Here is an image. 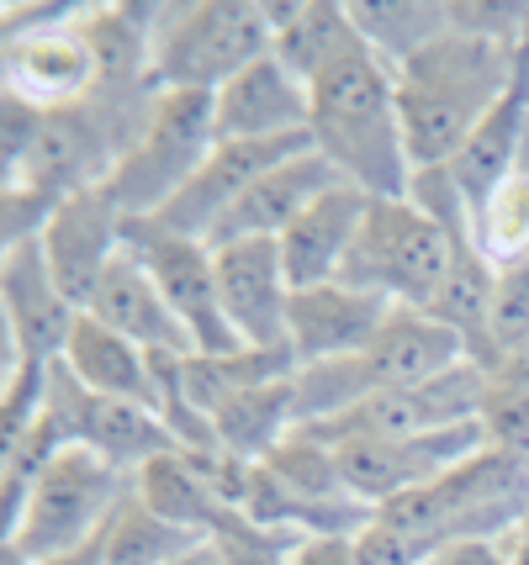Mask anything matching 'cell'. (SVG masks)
<instances>
[{"mask_svg": "<svg viewBox=\"0 0 529 565\" xmlns=\"http://www.w3.org/2000/svg\"><path fill=\"white\" fill-rule=\"evenodd\" d=\"M514 70H519V43L466 32V26L440 32L434 43L408 53L403 64H392L413 170L451 164L466 138L487 122V111L504 100Z\"/></svg>", "mask_w": 529, "mask_h": 565, "instance_id": "6da1fadb", "label": "cell"}, {"mask_svg": "<svg viewBox=\"0 0 529 565\" xmlns=\"http://www.w3.org/2000/svg\"><path fill=\"white\" fill-rule=\"evenodd\" d=\"M307 138L366 196H408L413 159L398 117V79L366 38L307 79Z\"/></svg>", "mask_w": 529, "mask_h": 565, "instance_id": "7a4b0ae2", "label": "cell"}, {"mask_svg": "<svg viewBox=\"0 0 529 565\" xmlns=\"http://www.w3.org/2000/svg\"><path fill=\"white\" fill-rule=\"evenodd\" d=\"M455 365H466V344L445 322H434L429 312H413V307H392L387 328L360 354L334 360V365H307L292 375L297 428L339 418V413H350L355 402H371L381 392L424 386V381H434V375H445Z\"/></svg>", "mask_w": 529, "mask_h": 565, "instance_id": "3957f363", "label": "cell"}, {"mask_svg": "<svg viewBox=\"0 0 529 565\" xmlns=\"http://www.w3.org/2000/svg\"><path fill=\"white\" fill-rule=\"evenodd\" d=\"M276 49L271 6L260 0H191L149 6V79L159 90L218 96L233 74Z\"/></svg>", "mask_w": 529, "mask_h": 565, "instance_id": "277c9868", "label": "cell"}, {"mask_svg": "<svg viewBox=\"0 0 529 565\" xmlns=\"http://www.w3.org/2000/svg\"><path fill=\"white\" fill-rule=\"evenodd\" d=\"M451 254L455 238L408 196H371L339 280L355 291L387 296L392 307L429 312V301L445 286Z\"/></svg>", "mask_w": 529, "mask_h": 565, "instance_id": "5b68a950", "label": "cell"}, {"mask_svg": "<svg viewBox=\"0 0 529 565\" xmlns=\"http://www.w3.org/2000/svg\"><path fill=\"white\" fill-rule=\"evenodd\" d=\"M133 497V476L117 466H106L102 455L64 444L53 455V466L43 470V481L27 497L22 529H17V550L32 565L64 561L85 544H96L112 529V518L123 513V502Z\"/></svg>", "mask_w": 529, "mask_h": 565, "instance_id": "8992f818", "label": "cell"}, {"mask_svg": "<svg viewBox=\"0 0 529 565\" xmlns=\"http://www.w3.org/2000/svg\"><path fill=\"white\" fill-rule=\"evenodd\" d=\"M212 148H218L212 96H202V90H159L138 143L117 159L106 191L127 217H159L191 185V174L207 164Z\"/></svg>", "mask_w": 529, "mask_h": 565, "instance_id": "52a82bcc", "label": "cell"}, {"mask_svg": "<svg viewBox=\"0 0 529 565\" xmlns=\"http://www.w3.org/2000/svg\"><path fill=\"white\" fill-rule=\"evenodd\" d=\"M43 413L64 434V444H80V449L102 455L106 466L127 470V476L154 466L159 455H180V439L165 428L159 413L138 407V402L85 392L64 365L43 370Z\"/></svg>", "mask_w": 529, "mask_h": 565, "instance_id": "ba28073f", "label": "cell"}, {"mask_svg": "<svg viewBox=\"0 0 529 565\" xmlns=\"http://www.w3.org/2000/svg\"><path fill=\"white\" fill-rule=\"evenodd\" d=\"M127 248L149 265L154 286L165 291L170 312L180 318L197 354H239V339H233L223 312V291H218L212 248L197 244V238H176V233H165L144 217H127Z\"/></svg>", "mask_w": 529, "mask_h": 565, "instance_id": "9c48e42d", "label": "cell"}, {"mask_svg": "<svg viewBox=\"0 0 529 565\" xmlns=\"http://www.w3.org/2000/svg\"><path fill=\"white\" fill-rule=\"evenodd\" d=\"M313 138H218V148L207 153V164L191 174V185L180 191L159 217H144L176 238H197L207 244L212 227L228 217V206L250 191L260 174H271L281 159H292L297 148H307Z\"/></svg>", "mask_w": 529, "mask_h": 565, "instance_id": "30bf717a", "label": "cell"}, {"mask_svg": "<svg viewBox=\"0 0 529 565\" xmlns=\"http://www.w3.org/2000/svg\"><path fill=\"white\" fill-rule=\"evenodd\" d=\"M38 244L49 254V270L59 275V286L85 312V301L96 291V280L106 275V265L127 248V212L112 201L106 185L59 196L49 222H43V233H38Z\"/></svg>", "mask_w": 529, "mask_h": 565, "instance_id": "8fae6325", "label": "cell"}, {"mask_svg": "<svg viewBox=\"0 0 529 565\" xmlns=\"http://www.w3.org/2000/svg\"><path fill=\"white\" fill-rule=\"evenodd\" d=\"M212 265H218V291H223V312L239 349H286L292 280H286L276 238H244V244L212 248Z\"/></svg>", "mask_w": 529, "mask_h": 565, "instance_id": "7c38bea8", "label": "cell"}, {"mask_svg": "<svg viewBox=\"0 0 529 565\" xmlns=\"http://www.w3.org/2000/svg\"><path fill=\"white\" fill-rule=\"evenodd\" d=\"M392 318V301L371 291H355L345 280H324V286H303L292 291V312H286V349L297 370L307 365H334L350 360L377 339Z\"/></svg>", "mask_w": 529, "mask_h": 565, "instance_id": "4fadbf2b", "label": "cell"}, {"mask_svg": "<svg viewBox=\"0 0 529 565\" xmlns=\"http://www.w3.org/2000/svg\"><path fill=\"white\" fill-rule=\"evenodd\" d=\"M0 312L17 328V344H22L27 365H38V370L64 360L70 333L85 318L75 301H70V291L59 286V275L49 270V254H43L38 238H27L6 259V270H0Z\"/></svg>", "mask_w": 529, "mask_h": 565, "instance_id": "5bb4252c", "label": "cell"}, {"mask_svg": "<svg viewBox=\"0 0 529 565\" xmlns=\"http://www.w3.org/2000/svg\"><path fill=\"white\" fill-rule=\"evenodd\" d=\"M334 185H350V180L334 170L313 143L297 148L292 159H281L271 174H260L250 191L228 206V217L212 227L207 248L244 244V238H281V233L303 217L313 201H324Z\"/></svg>", "mask_w": 529, "mask_h": 565, "instance_id": "9a60e30c", "label": "cell"}, {"mask_svg": "<svg viewBox=\"0 0 529 565\" xmlns=\"http://www.w3.org/2000/svg\"><path fill=\"white\" fill-rule=\"evenodd\" d=\"M85 318H96L102 328L123 333L127 344L149 349V354H176V360L197 354L191 339H186V328H180V318L170 312L165 291L154 286L149 265H144L133 248H123V254L106 265V275L96 280V291L85 301Z\"/></svg>", "mask_w": 529, "mask_h": 565, "instance_id": "2e32d148", "label": "cell"}, {"mask_svg": "<svg viewBox=\"0 0 529 565\" xmlns=\"http://www.w3.org/2000/svg\"><path fill=\"white\" fill-rule=\"evenodd\" d=\"M212 111H218V138H303L307 85L276 53H265L212 96Z\"/></svg>", "mask_w": 529, "mask_h": 565, "instance_id": "e0dca14e", "label": "cell"}, {"mask_svg": "<svg viewBox=\"0 0 529 565\" xmlns=\"http://www.w3.org/2000/svg\"><path fill=\"white\" fill-rule=\"evenodd\" d=\"M366 206H371V196H366L360 185H334L324 201H313L303 217L281 233L276 244H281V265H286L292 291L339 280L345 254H350L355 233H360V222H366Z\"/></svg>", "mask_w": 529, "mask_h": 565, "instance_id": "ac0fdd59", "label": "cell"}, {"mask_svg": "<svg viewBox=\"0 0 529 565\" xmlns=\"http://www.w3.org/2000/svg\"><path fill=\"white\" fill-rule=\"evenodd\" d=\"M159 354L127 344L123 333L102 328L96 318H80V328L70 333V349L59 365L75 375L85 392L96 396H117V402H138L154 413V396H159V370H154Z\"/></svg>", "mask_w": 529, "mask_h": 565, "instance_id": "d6986e66", "label": "cell"}, {"mask_svg": "<svg viewBox=\"0 0 529 565\" xmlns=\"http://www.w3.org/2000/svg\"><path fill=\"white\" fill-rule=\"evenodd\" d=\"M207 544H212L207 534L186 529V523H170L154 508H144L138 497H127L123 513L106 529V565H180Z\"/></svg>", "mask_w": 529, "mask_h": 565, "instance_id": "ffe728a7", "label": "cell"}, {"mask_svg": "<svg viewBox=\"0 0 529 565\" xmlns=\"http://www.w3.org/2000/svg\"><path fill=\"white\" fill-rule=\"evenodd\" d=\"M350 22L387 64H403L408 53H419L440 32H451V6H419V0H403V6L398 0H387V6H350Z\"/></svg>", "mask_w": 529, "mask_h": 565, "instance_id": "44dd1931", "label": "cell"}, {"mask_svg": "<svg viewBox=\"0 0 529 565\" xmlns=\"http://www.w3.org/2000/svg\"><path fill=\"white\" fill-rule=\"evenodd\" d=\"M477 244L493 259V270L529 265V153H525V164L498 185V196L482 206Z\"/></svg>", "mask_w": 529, "mask_h": 565, "instance_id": "7402d4cb", "label": "cell"}, {"mask_svg": "<svg viewBox=\"0 0 529 565\" xmlns=\"http://www.w3.org/2000/svg\"><path fill=\"white\" fill-rule=\"evenodd\" d=\"M49 212H53V201L43 196V191H11V196H0V270H6V259H11L27 238L43 233Z\"/></svg>", "mask_w": 529, "mask_h": 565, "instance_id": "603a6c76", "label": "cell"}, {"mask_svg": "<svg viewBox=\"0 0 529 565\" xmlns=\"http://www.w3.org/2000/svg\"><path fill=\"white\" fill-rule=\"evenodd\" d=\"M297 540H281V534H265V529H244L233 540H218V561L223 565H286Z\"/></svg>", "mask_w": 529, "mask_h": 565, "instance_id": "cb8c5ba5", "label": "cell"}, {"mask_svg": "<svg viewBox=\"0 0 529 565\" xmlns=\"http://www.w3.org/2000/svg\"><path fill=\"white\" fill-rule=\"evenodd\" d=\"M286 565H360L355 534H318V540H297Z\"/></svg>", "mask_w": 529, "mask_h": 565, "instance_id": "d4e9b609", "label": "cell"}, {"mask_svg": "<svg viewBox=\"0 0 529 565\" xmlns=\"http://www.w3.org/2000/svg\"><path fill=\"white\" fill-rule=\"evenodd\" d=\"M429 565H508L504 540H455L445 550H434Z\"/></svg>", "mask_w": 529, "mask_h": 565, "instance_id": "484cf974", "label": "cell"}, {"mask_svg": "<svg viewBox=\"0 0 529 565\" xmlns=\"http://www.w3.org/2000/svg\"><path fill=\"white\" fill-rule=\"evenodd\" d=\"M27 354H22V344H17V328H11V318L0 312V402H6V392L17 386L27 375Z\"/></svg>", "mask_w": 529, "mask_h": 565, "instance_id": "4316f807", "label": "cell"}, {"mask_svg": "<svg viewBox=\"0 0 529 565\" xmlns=\"http://www.w3.org/2000/svg\"><path fill=\"white\" fill-rule=\"evenodd\" d=\"M11 191H27V164L11 148H0V196H11Z\"/></svg>", "mask_w": 529, "mask_h": 565, "instance_id": "83f0119b", "label": "cell"}, {"mask_svg": "<svg viewBox=\"0 0 529 565\" xmlns=\"http://www.w3.org/2000/svg\"><path fill=\"white\" fill-rule=\"evenodd\" d=\"M180 565H223V561H218V544H207V550H197L191 561H180Z\"/></svg>", "mask_w": 529, "mask_h": 565, "instance_id": "f1b7e54d", "label": "cell"}, {"mask_svg": "<svg viewBox=\"0 0 529 565\" xmlns=\"http://www.w3.org/2000/svg\"><path fill=\"white\" fill-rule=\"evenodd\" d=\"M0 565H32V561H27L17 544H0Z\"/></svg>", "mask_w": 529, "mask_h": 565, "instance_id": "f546056e", "label": "cell"}]
</instances>
